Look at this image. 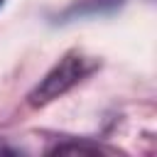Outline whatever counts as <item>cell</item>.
I'll list each match as a JSON object with an SVG mask.
<instances>
[{
	"instance_id": "obj_2",
	"label": "cell",
	"mask_w": 157,
	"mask_h": 157,
	"mask_svg": "<svg viewBox=\"0 0 157 157\" xmlns=\"http://www.w3.org/2000/svg\"><path fill=\"white\" fill-rule=\"evenodd\" d=\"M49 152H54V155H64V152H88V155H96V152H101V147L98 145H88V142H66V145H56V147H52Z\"/></svg>"
},
{
	"instance_id": "obj_3",
	"label": "cell",
	"mask_w": 157,
	"mask_h": 157,
	"mask_svg": "<svg viewBox=\"0 0 157 157\" xmlns=\"http://www.w3.org/2000/svg\"><path fill=\"white\" fill-rule=\"evenodd\" d=\"M2 2H5V0H0V5H2Z\"/></svg>"
},
{
	"instance_id": "obj_1",
	"label": "cell",
	"mask_w": 157,
	"mask_h": 157,
	"mask_svg": "<svg viewBox=\"0 0 157 157\" xmlns=\"http://www.w3.org/2000/svg\"><path fill=\"white\" fill-rule=\"evenodd\" d=\"M93 69V61L86 59L83 54L78 52H69L64 54L49 71L47 76L32 88V93L27 96L29 98V105H47L49 101L64 96L69 88H74L83 76H88Z\"/></svg>"
}]
</instances>
